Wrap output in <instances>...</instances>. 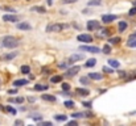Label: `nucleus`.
Instances as JSON below:
<instances>
[{
	"label": "nucleus",
	"mask_w": 136,
	"mask_h": 126,
	"mask_svg": "<svg viewBox=\"0 0 136 126\" xmlns=\"http://www.w3.org/2000/svg\"><path fill=\"white\" fill-rule=\"evenodd\" d=\"M79 50L86 51V53H90V54L100 53V49H99L98 46H89V45H82V46H79Z\"/></svg>",
	"instance_id": "nucleus-3"
},
{
	"label": "nucleus",
	"mask_w": 136,
	"mask_h": 126,
	"mask_svg": "<svg viewBox=\"0 0 136 126\" xmlns=\"http://www.w3.org/2000/svg\"><path fill=\"white\" fill-rule=\"evenodd\" d=\"M16 56H17V51H13V53H8L5 55H2L0 59L2 61H12L13 58H16Z\"/></svg>",
	"instance_id": "nucleus-10"
},
{
	"label": "nucleus",
	"mask_w": 136,
	"mask_h": 126,
	"mask_svg": "<svg viewBox=\"0 0 136 126\" xmlns=\"http://www.w3.org/2000/svg\"><path fill=\"white\" fill-rule=\"evenodd\" d=\"M118 75H119V77H126L127 76V72L126 71H119Z\"/></svg>",
	"instance_id": "nucleus-39"
},
{
	"label": "nucleus",
	"mask_w": 136,
	"mask_h": 126,
	"mask_svg": "<svg viewBox=\"0 0 136 126\" xmlns=\"http://www.w3.org/2000/svg\"><path fill=\"white\" fill-rule=\"evenodd\" d=\"M103 72L112 74V72H114V70H112V68H110V67H107V66H105V67H103Z\"/></svg>",
	"instance_id": "nucleus-34"
},
{
	"label": "nucleus",
	"mask_w": 136,
	"mask_h": 126,
	"mask_svg": "<svg viewBox=\"0 0 136 126\" xmlns=\"http://www.w3.org/2000/svg\"><path fill=\"white\" fill-rule=\"evenodd\" d=\"M79 70H81V67H79V66H73V67H70V68H66L65 76H69V77H71V76L77 75V74L79 72Z\"/></svg>",
	"instance_id": "nucleus-4"
},
{
	"label": "nucleus",
	"mask_w": 136,
	"mask_h": 126,
	"mask_svg": "<svg viewBox=\"0 0 136 126\" xmlns=\"http://www.w3.org/2000/svg\"><path fill=\"white\" fill-rule=\"evenodd\" d=\"M21 72L22 74H29L30 72V67L29 66H21Z\"/></svg>",
	"instance_id": "nucleus-30"
},
{
	"label": "nucleus",
	"mask_w": 136,
	"mask_h": 126,
	"mask_svg": "<svg viewBox=\"0 0 136 126\" xmlns=\"http://www.w3.org/2000/svg\"><path fill=\"white\" fill-rule=\"evenodd\" d=\"M42 125H52V122H48V121H45V122H42Z\"/></svg>",
	"instance_id": "nucleus-45"
},
{
	"label": "nucleus",
	"mask_w": 136,
	"mask_h": 126,
	"mask_svg": "<svg viewBox=\"0 0 136 126\" xmlns=\"http://www.w3.org/2000/svg\"><path fill=\"white\" fill-rule=\"evenodd\" d=\"M27 2H29V0H27Z\"/></svg>",
	"instance_id": "nucleus-48"
},
{
	"label": "nucleus",
	"mask_w": 136,
	"mask_h": 126,
	"mask_svg": "<svg viewBox=\"0 0 136 126\" xmlns=\"http://www.w3.org/2000/svg\"><path fill=\"white\" fill-rule=\"evenodd\" d=\"M135 5H136V0H135Z\"/></svg>",
	"instance_id": "nucleus-47"
},
{
	"label": "nucleus",
	"mask_w": 136,
	"mask_h": 126,
	"mask_svg": "<svg viewBox=\"0 0 136 126\" xmlns=\"http://www.w3.org/2000/svg\"><path fill=\"white\" fill-rule=\"evenodd\" d=\"M63 105H65V108H67V109H73L75 104H74L73 101H65V102H63Z\"/></svg>",
	"instance_id": "nucleus-27"
},
{
	"label": "nucleus",
	"mask_w": 136,
	"mask_h": 126,
	"mask_svg": "<svg viewBox=\"0 0 136 126\" xmlns=\"http://www.w3.org/2000/svg\"><path fill=\"white\" fill-rule=\"evenodd\" d=\"M61 87H62V89L65 91V92L70 89V84H67V83H62V84H61Z\"/></svg>",
	"instance_id": "nucleus-33"
},
{
	"label": "nucleus",
	"mask_w": 136,
	"mask_h": 126,
	"mask_svg": "<svg viewBox=\"0 0 136 126\" xmlns=\"http://www.w3.org/2000/svg\"><path fill=\"white\" fill-rule=\"evenodd\" d=\"M90 80H91V79H90L89 76H83V77L79 79V82H81L82 84H90Z\"/></svg>",
	"instance_id": "nucleus-29"
},
{
	"label": "nucleus",
	"mask_w": 136,
	"mask_h": 126,
	"mask_svg": "<svg viewBox=\"0 0 136 126\" xmlns=\"http://www.w3.org/2000/svg\"><path fill=\"white\" fill-rule=\"evenodd\" d=\"M82 59H83V55H81V54H73V55L69 56L67 62H69L70 64H73V63H77L78 61H82Z\"/></svg>",
	"instance_id": "nucleus-8"
},
{
	"label": "nucleus",
	"mask_w": 136,
	"mask_h": 126,
	"mask_svg": "<svg viewBox=\"0 0 136 126\" xmlns=\"http://www.w3.org/2000/svg\"><path fill=\"white\" fill-rule=\"evenodd\" d=\"M53 4V0H48V5H52Z\"/></svg>",
	"instance_id": "nucleus-46"
},
{
	"label": "nucleus",
	"mask_w": 136,
	"mask_h": 126,
	"mask_svg": "<svg viewBox=\"0 0 136 126\" xmlns=\"http://www.w3.org/2000/svg\"><path fill=\"white\" fill-rule=\"evenodd\" d=\"M108 42L112 45H116L120 42V37H111V38H108Z\"/></svg>",
	"instance_id": "nucleus-25"
},
{
	"label": "nucleus",
	"mask_w": 136,
	"mask_h": 126,
	"mask_svg": "<svg viewBox=\"0 0 136 126\" xmlns=\"http://www.w3.org/2000/svg\"><path fill=\"white\" fill-rule=\"evenodd\" d=\"M62 82V76L61 75H54L50 77V83H61Z\"/></svg>",
	"instance_id": "nucleus-19"
},
{
	"label": "nucleus",
	"mask_w": 136,
	"mask_h": 126,
	"mask_svg": "<svg viewBox=\"0 0 136 126\" xmlns=\"http://www.w3.org/2000/svg\"><path fill=\"white\" fill-rule=\"evenodd\" d=\"M67 116H65V114H57V116H54V120L57 121H66Z\"/></svg>",
	"instance_id": "nucleus-28"
},
{
	"label": "nucleus",
	"mask_w": 136,
	"mask_h": 126,
	"mask_svg": "<svg viewBox=\"0 0 136 126\" xmlns=\"http://www.w3.org/2000/svg\"><path fill=\"white\" fill-rule=\"evenodd\" d=\"M67 63H69V62H67ZM67 63H65V62H63V63H60L58 67H60V68H65V70H66V68L69 67V64H67Z\"/></svg>",
	"instance_id": "nucleus-37"
},
{
	"label": "nucleus",
	"mask_w": 136,
	"mask_h": 126,
	"mask_svg": "<svg viewBox=\"0 0 136 126\" xmlns=\"http://www.w3.org/2000/svg\"><path fill=\"white\" fill-rule=\"evenodd\" d=\"M28 100H29V102H35V97H29Z\"/></svg>",
	"instance_id": "nucleus-44"
},
{
	"label": "nucleus",
	"mask_w": 136,
	"mask_h": 126,
	"mask_svg": "<svg viewBox=\"0 0 136 126\" xmlns=\"http://www.w3.org/2000/svg\"><path fill=\"white\" fill-rule=\"evenodd\" d=\"M127 46L128 47H136V40L135 38H130L127 42Z\"/></svg>",
	"instance_id": "nucleus-26"
},
{
	"label": "nucleus",
	"mask_w": 136,
	"mask_h": 126,
	"mask_svg": "<svg viewBox=\"0 0 136 126\" xmlns=\"http://www.w3.org/2000/svg\"><path fill=\"white\" fill-rule=\"evenodd\" d=\"M71 117H73V118H83V117H86V113L77 112V113H73V114H71Z\"/></svg>",
	"instance_id": "nucleus-22"
},
{
	"label": "nucleus",
	"mask_w": 136,
	"mask_h": 126,
	"mask_svg": "<svg viewBox=\"0 0 136 126\" xmlns=\"http://www.w3.org/2000/svg\"><path fill=\"white\" fill-rule=\"evenodd\" d=\"M75 2H78V0H61L62 4H71V3H75Z\"/></svg>",
	"instance_id": "nucleus-35"
},
{
	"label": "nucleus",
	"mask_w": 136,
	"mask_h": 126,
	"mask_svg": "<svg viewBox=\"0 0 136 126\" xmlns=\"http://www.w3.org/2000/svg\"><path fill=\"white\" fill-rule=\"evenodd\" d=\"M17 29L19 30H30L32 25L28 24V22H19V24H17Z\"/></svg>",
	"instance_id": "nucleus-11"
},
{
	"label": "nucleus",
	"mask_w": 136,
	"mask_h": 126,
	"mask_svg": "<svg viewBox=\"0 0 136 126\" xmlns=\"http://www.w3.org/2000/svg\"><path fill=\"white\" fill-rule=\"evenodd\" d=\"M5 110H7V112H9V113H12V114H13V116H15V114L17 113L15 108H12V106H9V105H8V106L5 108Z\"/></svg>",
	"instance_id": "nucleus-32"
},
{
	"label": "nucleus",
	"mask_w": 136,
	"mask_h": 126,
	"mask_svg": "<svg viewBox=\"0 0 136 126\" xmlns=\"http://www.w3.org/2000/svg\"><path fill=\"white\" fill-rule=\"evenodd\" d=\"M2 45L5 47V49H16L19 45H20V41L16 38V37H13V36H5V37H3V40H2Z\"/></svg>",
	"instance_id": "nucleus-1"
},
{
	"label": "nucleus",
	"mask_w": 136,
	"mask_h": 126,
	"mask_svg": "<svg viewBox=\"0 0 136 126\" xmlns=\"http://www.w3.org/2000/svg\"><path fill=\"white\" fill-rule=\"evenodd\" d=\"M67 26V24H61V22H54V24H49L48 26H46V32L48 33H60V32H62L63 29H66Z\"/></svg>",
	"instance_id": "nucleus-2"
},
{
	"label": "nucleus",
	"mask_w": 136,
	"mask_h": 126,
	"mask_svg": "<svg viewBox=\"0 0 136 126\" xmlns=\"http://www.w3.org/2000/svg\"><path fill=\"white\" fill-rule=\"evenodd\" d=\"M100 4H102L100 0H90L87 3V5H100Z\"/></svg>",
	"instance_id": "nucleus-31"
},
{
	"label": "nucleus",
	"mask_w": 136,
	"mask_h": 126,
	"mask_svg": "<svg viewBox=\"0 0 136 126\" xmlns=\"http://www.w3.org/2000/svg\"><path fill=\"white\" fill-rule=\"evenodd\" d=\"M69 125H77V121H70V122H67Z\"/></svg>",
	"instance_id": "nucleus-42"
},
{
	"label": "nucleus",
	"mask_w": 136,
	"mask_h": 126,
	"mask_svg": "<svg viewBox=\"0 0 136 126\" xmlns=\"http://www.w3.org/2000/svg\"><path fill=\"white\" fill-rule=\"evenodd\" d=\"M16 92H17L16 89H11V91H8V93H9V95H12V93H16Z\"/></svg>",
	"instance_id": "nucleus-40"
},
{
	"label": "nucleus",
	"mask_w": 136,
	"mask_h": 126,
	"mask_svg": "<svg viewBox=\"0 0 136 126\" xmlns=\"http://www.w3.org/2000/svg\"><path fill=\"white\" fill-rule=\"evenodd\" d=\"M41 99H42L44 101H49V102H55V96H53V95L42 93V95H41Z\"/></svg>",
	"instance_id": "nucleus-13"
},
{
	"label": "nucleus",
	"mask_w": 136,
	"mask_h": 126,
	"mask_svg": "<svg viewBox=\"0 0 136 126\" xmlns=\"http://www.w3.org/2000/svg\"><path fill=\"white\" fill-rule=\"evenodd\" d=\"M28 84V80L27 79H19V80H15L13 82V85L15 87H22V85H25Z\"/></svg>",
	"instance_id": "nucleus-16"
},
{
	"label": "nucleus",
	"mask_w": 136,
	"mask_h": 126,
	"mask_svg": "<svg viewBox=\"0 0 136 126\" xmlns=\"http://www.w3.org/2000/svg\"><path fill=\"white\" fill-rule=\"evenodd\" d=\"M9 102H16V104H22L24 97H16V99H9Z\"/></svg>",
	"instance_id": "nucleus-21"
},
{
	"label": "nucleus",
	"mask_w": 136,
	"mask_h": 126,
	"mask_svg": "<svg viewBox=\"0 0 136 126\" xmlns=\"http://www.w3.org/2000/svg\"><path fill=\"white\" fill-rule=\"evenodd\" d=\"M77 40H78L79 42H86V43L93 42V37L90 36V34H86V33H83V34H78V36H77Z\"/></svg>",
	"instance_id": "nucleus-6"
},
{
	"label": "nucleus",
	"mask_w": 136,
	"mask_h": 126,
	"mask_svg": "<svg viewBox=\"0 0 136 126\" xmlns=\"http://www.w3.org/2000/svg\"><path fill=\"white\" fill-rule=\"evenodd\" d=\"M112 68H119V66H120V62L119 61H116V59H108V62H107Z\"/></svg>",
	"instance_id": "nucleus-18"
},
{
	"label": "nucleus",
	"mask_w": 136,
	"mask_h": 126,
	"mask_svg": "<svg viewBox=\"0 0 136 126\" xmlns=\"http://www.w3.org/2000/svg\"><path fill=\"white\" fill-rule=\"evenodd\" d=\"M30 11H32V12L35 11V12H38V13H45V12H46V9H45L44 7H32Z\"/></svg>",
	"instance_id": "nucleus-20"
},
{
	"label": "nucleus",
	"mask_w": 136,
	"mask_h": 126,
	"mask_svg": "<svg viewBox=\"0 0 136 126\" xmlns=\"http://www.w3.org/2000/svg\"><path fill=\"white\" fill-rule=\"evenodd\" d=\"M82 105H83L85 108H91V102H90V101H87V102L83 101V102H82Z\"/></svg>",
	"instance_id": "nucleus-38"
},
{
	"label": "nucleus",
	"mask_w": 136,
	"mask_h": 126,
	"mask_svg": "<svg viewBox=\"0 0 136 126\" xmlns=\"http://www.w3.org/2000/svg\"><path fill=\"white\" fill-rule=\"evenodd\" d=\"M127 26H128L127 21H119V24H118V28H119V32H120V33H123L124 30H126V29H127Z\"/></svg>",
	"instance_id": "nucleus-17"
},
{
	"label": "nucleus",
	"mask_w": 136,
	"mask_h": 126,
	"mask_svg": "<svg viewBox=\"0 0 136 126\" xmlns=\"http://www.w3.org/2000/svg\"><path fill=\"white\" fill-rule=\"evenodd\" d=\"M127 116H136V110H135V112H130Z\"/></svg>",
	"instance_id": "nucleus-41"
},
{
	"label": "nucleus",
	"mask_w": 136,
	"mask_h": 126,
	"mask_svg": "<svg viewBox=\"0 0 136 126\" xmlns=\"http://www.w3.org/2000/svg\"><path fill=\"white\" fill-rule=\"evenodd\" d=\"M128 15H130V16H135V15H136V5H135L133 8H131V11L128 12Z\"/></svg>",
	"instance_id": "nucleus-36"
},
{
	"label": "nucleus",
	"mask_w": 136,
	"mask_h": 126,
	"mask_svg": "<svg viewBox=\"0 0 136 126\" xmlns=\"http://www.w3.org/2000/svg\"><path fill=\"white\" fill-rule=\"evenodd\" d=\"M116 18H118L116 15H103L102 16V22H103V24H110V22L115 21Z\"/></svg>",
	"instance_id": "nucleus-7"
},
{
	"label": "nucleus",
	"mask_w": 136,
	"mask_h": 126,
	"mask_svg": "<svg viewBox=\"0 0 136 126\" xmlns=\"http://www.w3.org/2000/svg\"><path fill=\"white\" fill-rule=\"evenodd\" d=\"M87 76L91 80H102V79H103V75L99 74V72H90Z\"/></svg>",
	"instance_id": "nucleus-14"
},
{
	"label": "nucleus",
	"mask_w": 136,
	"mask_h": 126,
	"mask_svg": "<svg viewBox=\"0 0 136 126\" xmlns=\"http://www.w3.org/2000/svg\"><path fill=\"white\" fill-rule=\"evenodd\" d=\"M48 85H44V84H36L35 85V91H46Z\"/></svg>",
	"instance_id": "nucleus-23"
},
{
	"label": "nucleus",
	"mask_w": 136,
	"mask_h": 126,
	"mask_svg": "<svg viewBox=\"0 0 136 126\" xmlns=\"http://www.w3.org/2000/svg\"><path fill=\"white\" fill-rule=\"evenodd\" d=\"M99 22L97 21V20H90V21H87V24H86V28H87V30L89 32H93V30H97V29H99Z\"/></svg>",
	"instance_id": "nucleus-5"
},
{
	"label": "nucleus",
	"mask_w": 136,
	"mask_h": 126,
	"mask_svg": "<svg viewBox=\"0 0 136 126\" xmlns=\"http://www.w3.org/2000/svg\"><path fill=\"white\" fill-rule=\"evenodd\" d=\"M102 53H103V54H110L111 53V46H110V45H105V46L103 47H102Z\"/></svg>",
	"instance_id": "nucleus-24"
},
{
	"label": "nucleus",
	"mask_w": 136,
	"mask_h": 126,
	"mask_svg": "<svg viewBox=\"0 0 136 126\" xmlns=\"http://www.w3.org/2000/svg\"><path fill=\"white\" fill-rule=\"evenodd\" d=\"M75 93L79 96H89L90 95V91L86 88H75Z\"/></svg>",
	"instance_id": "nucleus-12"
},
{
	"label": "nucleus",
	"mask_w": 136,
	"mask_h": 126,
	"mask_svg": "<svg viewBox=\"0 0 136 126\" xmlns=\"http://www.w3.org/2000/svg\"><path fill=\"white\" fill-rule=\"evenodd\" d=\"M2 18H3L4 22H16V21H19V17L16 15H4Z\"/></svg>",
	"instance_id": "nucleus-9"
},
{
	"label": "nucleus",
	"mask_w": 136,
	"mask_h": 126,
	"mask_svg": "<svg viewBox=\"0 0 136 126\" xmlns=\"http://www.w3.org/2000/svg\"><path fill=\"white\" fill-rule=\"evenodd\" d=\"M95 64H97V59H95V58H90V59L86 61L85 67H86V68H91V67H94Z\"/></svg>",
	"instance_id": "nucleus-15"
},
{
	"label": "nucleus",
	"mask_w": 136,
	"mask_h": 126,
	"mask_svg": "<svg viewBox=\"0 0 136 126\" xmlns=\"http://www.w3.org/2000/svg\"><path fill=\"white\" fill-rule=\"evenodd\" d=\"M22 123V121H20V120H17L16 122H15V125H21Z\"/></svg>",
	"instance_id": "nucleus-43"
}]
</instances>
